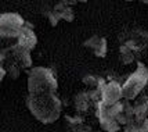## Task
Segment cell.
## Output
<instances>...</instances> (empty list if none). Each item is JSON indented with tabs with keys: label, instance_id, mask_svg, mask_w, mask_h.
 <instances>
[{
	"label": "cell",
	"instance_id": "1",
	"mask_svg": "<svg viewBox=\"0 0 148 132\" xmlns=\"http://www.w3.org/2000/svg\"><path fill=\"white\" fill-rule=\"evenodd\" d=\"M38 43L33 25L17 13L0 14V64L8 77L18 78L32 67V52Z\"/></svg>",
	"mask_w": 148,
	"mask_h": 132
},
{
	"label": "cell",
	"instance_id": "2",
	"mask_svg": "<svg viewBox=\"0 0 148 132\" xmlns=\"http://www.w3.org/2000/svg\"><path fill=\"white\" fill-rule=\"evenodd\" d=\"M58 81L49 67H33L28 75L26 106L35 118L43 124L56 122L62 111V102L57 95Z\"/></svg>",
	"mask_w": 148,
	"mask_h": 132
},
{
	"label": "cell",
	"instance_id": "3",
	"mask_svg": "<svg viewBox=\"0 0 148 132\" xmlns=\"http://www.w3.org/2000/svg\"><path fill=\"white\" fill-rule=\"evenodd\" d=\"M118 46H125L138 59L148 53V31L140 26H127L118 35Z\"/></svg>",
	"mask_w": 148,
	"mask_h": 132
},
{
	"label": "cell",
	"instance_id": "4",
	"mask_svg": "<svg viewBox=\"0 0 148 132\" xmlns=\"http://www.w3.org/2000/svg\"><path fill=\"white\" fill-rule=\"evenodd\" d=\"M148 84V67L141 61H137V68L133 74H130L126 81L122 84V96L127 102L133 100L145 89Z\"/></svg>",
	"mask_w": 148,
	"mask_h": 132
},
{
	"label": "cell",
	"instance_id": "5",
	"mask_svg": "<svg viewBox=\"0 0 148 132\" xmlns=\"http://www.w3.org/2000/svg\"><path fill=\"white\" fill-rule=\"evenodd\" d=\"M123 99L122 96V84L115 79H105L101 88V100L100 104L103 106H112L121 102Z\"/></svg>",
	"mask_w": 148,
	"mask_h": 132
},
{
	"label": "cell",
	"instance_id": "6",
	"mask_svg": "<svg viewBox=\"0 0 148 132\" xmlns=\"http://www.w3.org/2000/svg\"><path fill=\"white\" fill-rule=\"evenodd\" d=\"M83 46L86 49L91 50V53L96 56V57H100L103 59L107 56V52H108V43H107V39L104 36H100V35H93L89 39H86L83 42Z\"/></svg>",
	"mask_w": 148,
	"mask_h": 132
},
{
	"label": "cell",
	"instance_id": "7",
	"mask_svg": "<svg viewBox=\"0 0 148 132\" xmlns=\"http://www.w3.org/2000/svg\"><path fill=\"white\" fill-rule=\"evenodd\" d=\"M6 75H7V73H6V70H4V67L0 64V82L3 81V78H4Z\"/></svg>",
	"mask_w": 148,
	"mask_h": 132
}]
</instances>
